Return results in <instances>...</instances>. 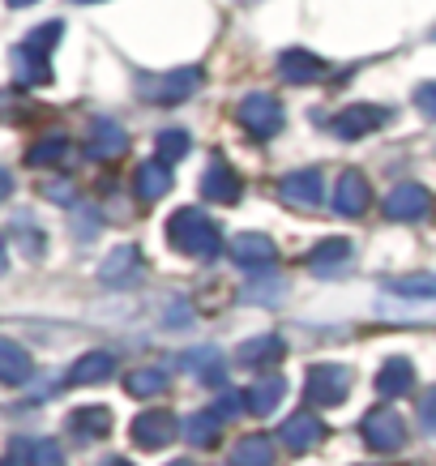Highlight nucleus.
<instances>
[{
	"instance_id": "nucleus-39",
	"label": "nucleus",
	"mask_w": 436,
	"mask_h": 466,
	"mask_svg": "<svg viewBox=\"0 0 436 466\" xmlns=\"http://www.w3.org/2000/svg\"><path fill=\"white\" fill-rule=\"evenodd\" d=\"M9 193H14V176H9V171H0V201L9 198Z\"/></svg>"
},
{
	"instance_id": "nucleus-38",
	"label": "nucleus",
	"mask_w": 436,
	"mask_h": 466,
	"mask_svg": "<svg viewBox=\"0 0 436 466\" xmlns=\"http://www.w3.org/2000/svg\"><path fill=\"white\" fill-rule=\"evenodd\" d=\"M244 296H248V299H279V296H282V283H269V287H248Z\"/></svg>"
},
{
	"instance_id": "nucleus-10",
	"label": "nucleus",
	"mask_w": 436,
	"mask_h": 466,
	"mask_svg": "<svg viewBox=\"0 0 436 466\" xmlns=\"http://www.w3.org/2000/svg\"><path fill=\"white\" fill-rule=\"evenodd\" d=\"M239 193H244L239 176L227 167L223 158H214L210 167H206V176H201V198L214 201V206H236Z\"/></svg>"
},
{
	"instance_id": "nucleus-31",
	"label": "nucleus",
	"mask_w": 436,
	"mask_h": 466,
	"mask_svg": "<svg viewBox=\"0 0 436 466\" xmlns=\"http://www.w3.org/2000/svg\"><path fill=\"white\" fill-rule=\"evenodd\" d=\"M385 291L394 296H411V299H436V274H411V279H390Z\"/></svg>"
},
{
	"instance_id": "nucleus-36",
	"label": "nucleus",
	"mask_w": 436,
	"mask_h": 466,
	"mask_svg": "<svg viewBox=\"0 0 436 466\" xmlns=\"http://www.w3.org/2000/svg\"><path fill=\"white\" fill-rule=\"evenodd\" d=\"M415 107H420L428 120H436V82H428V86L415 90Z\"/></svg>"
},
{
	"instance_id": "nucleus-41",
	"label": "nucleus",
	"mask_w": 436,
	"mask_h": 466,
	"mask_svg": "<svg viewBox=\"0 0 436 466\" xmlns=\"http://www.w3.org/2000/svg\"><path fill=\"white\" fill-rule=\"evenodd\" d=\"M9 5H14V9H22V5H35V0H9Z\"/></svg>"
},
{
	"instance_id": "nucleus-1",
	"label": "nucleus",
	"mask_w": 436,
	"mask_h": 466,
	"mask_svg": "<svg viewBox=\"0 0 436 466\" xmlns=\"http://www.w3.org/2000/svg\"><path fill=\"white\" fill-rule=\"evenodd\" d=\"M163 231H167L171 248H176V253H184V257H193V261H214V257H218V248H223L218 227H214L201 210H193V206H184V210L171 214Z\"/></svg>"
},
{
	"instance_id": "nucleus-2",
	"label": "nucleus",
	"mask_w": 436,
	"mask_h": 466,
	"mask_svg": "<svg viewBox=\"0 0 436 466\" xmlns=\"http://www.w3.org/2000/svg\"><path fill=\"white\" fill-rule=\"evenodd\" d=\"M236 120H239V128H244L248 137L269 142V137L282 128V103L274 99V95H266V90H253V95H244V99H239Z\"/></svg>"
},
{
	"instance_id": "nucleus-29",
	"label": "nucleus",
	"mask_w": 436,
	"mask_h": 466,
	"mask_svg": "<svg viewBox=\"0 0 436 466\" xmlns=\"http://www.w3.org/2000/svg\"><path fill=\"white\" fill-rule=\"evenodd\" d=\"M125 390L133 398H158L167 390V372H158V368H137V372H128Z\"/></svg>"
},
{
	"instance_id": "nucleus-21",
	"label": "nucleus",
	"mask_w": 436,
	"mask_h": 466,
	"mask_svg": "<svg viewBox=\"0 0 436 466\" xmlns=\"http://www.w3.org/2000/svg\"><path fill=\"white\" fill-rule=\"evenodd\" d=\"M30 372H35V364H30L26 347L0 339V385H26Z\"/></svg>"
},
{
	"instance_id": "nucleus-12",
	"label": "nucleus",
	"mask_w": 436,
	"mask_h": 466,
	"mask_svg": "<svg viewBox=\"0 0 436 466\" xmlns=\"http://www.w3.org/2000/svg\"><path fill=\"white\" fill-rule=\"evenodd\" d=\"M279 77L291 86H312L325 77V60L312 56V52H304V47H287L279 56Z\"/></svg>"
},
{
	"instance_id": "nucleus-3",
	"label": "nucleus",
	"mask_w": 436,
	"mask_h": 466,
	"mask_svg": "<svg viewBox=\"0 0 436 466\" xmlns=\"http://www.w3.org/2000/svg\"><path fill=\"white\" fill-rule=\"evenodd\" d=\"M351 394V372L338 364H317L309 368V377H304V398H309L312 407H338V402H347Z\"/></svg>"
},
{
	"instance_id": "nucleus-23",
	"label": "nucleus",
	"mask_w": 436,
	"mask_h": 466,
	"mask_svg": "<svg viewBox=\"0 0 436 466\" xmlns=\"http://www.w3.org/2000/svg\"><path fill=\"white\" fill-rule=\"evenodd\" d=\"M133 188H137V198L141 201H158V198H167V188H171V167L167 163H141L137 171H133Z\"/></svg>"
},
{
	"instance_id": "nucleus-43",
	"label": "nucleus",
	"mask_w": 436,
	"mask_h": 466,
	"mask_svg": "<svg viewBox=\"0 0 436 466\" xmlns=\"http://www.w3.org/2000/svg\"><path fill=\"white\" fill-rule=\"evenodd\" d=\"M73 5H99V0H73Z\"/></svg>"
},
{
	"instance_id": "nucleus-37",
	"label": "nucleus",
	"mask_w": 436,
	"mask_h": 466,
	"mask_svg": "<svg viewBox=\"0 0 436 466\" xmlns=\"http://www.w3.org/2000/svg\"><path fill=\"white\" fill-rule=\"evenodd\" d=\"M420 415H423V428L436 437V390L428 398H423V407H420Z\"/></svg>"
},
{
	"instance_id": "nucleus-33",
	"label": "nucleus",
	"mask_w": 436,
	"mask_h": 466,
	"mask_svg": "<svg viewBox=\"0 0 436 466\" xmlns=\"http://www.w3.org/2000/svg\"><path fill=\"white\" fill-rule=\"evenodd\" d=\"M188 368H198L201 381H210V385L223 381V355L214 351V347H206V351H193V355H188Z\"/></svg>"
},
{
	"instance_id": "nucleus-4",
	"label": "nucleus",
	"mask_w": 436,
	"mask_h": 466,
	"mask_svg": "<svg viewBox=\"0 0 436 466\" xmlns=\"http://www.w3.org/2000/svg\"><path fill=\"white\" fill-rule=\"evenodd\" d=\"M360 432H364V441L377 453H398L402 445H407V424H402V415L390 410V407L368 410L364 424H360Z\"/></svg>"
},
{
	"instance_id": "nucleus-42",
	"label": "nucleus",
	"mask_w": 436,
	"mask_h": 466,
	"mask_svg": "<svg viewBox=\"0 0 436 466\" xmlns=\"http://www.w3.org/2000/svg\"><path fill=\"white\" fill-rule=\"evenodd\" d=\"M0 269H5V240H0Z\"/></svg>"
},
{
	"instance_id": "nucleus-15",
	"label": "nucleus",
	"mask_w": 436,
	"mask_h": 466,
	"mask_svg": "<svg viewBox=\"0 0 436 466\" xmlns=\"http://www.w3.org/2000/svg\"><path fill=\"white\" fill-rule=\"evenodd\" d=\"M231 257H236V266H244V269H261L279 257V248H274V240L261 236V231H239L236 240H231Z\"/></svg>"
},
{
	"instance_id": "nucleus-32",
	"label": "nucleus",
	"mask_w": 436,
	"mask_h": 466,
	"mask_svg": "<svg viewBox=\"0 0 436 466\" xmlns=\"http://www.w3.org/2000/svg\"><path fill=\"white\" fill-rule=\"evenodd\" d=\"M155 150H158V163H180L184 155H188V133H180V128H163L155 137Z\"/></svg>"
},
{
	"instance_id": "nucleus-35",
	"label": "nucleus",
	"mask_w": 436,
	"mask_h": 466,
	"mask_svg": "<svg viewBox=\"0 0 436 466\" xmlns=\"http://www.w3.org/2000/svg\"><path fill=\"white\" fill-rule=\"evenodd\" d=\"M239 410H248L244 394H223L218 398V407H214V415H218V420H231V415H239Z\"/></svg>"
},
{
	"instance_id": "nucleus-13",
	"label": "nucleus",
	"mask_w": 436,
	"mask_h": 466,
	"mask_svg": "<svg viewBox=\"0 0 436 466\" xmlns=\"http://www.w3.org/2000/svg\"><path fill=\"white\" fill-rule=\"evenodd\" d=\"M282 201L291 206V210H312L317 201H321V171H291V176H282L279 184Z\"/></svg>"
},
{
	"instance_id": "nucleus-22",
	"label": "nucleus",
	"mask_w": 436,
	"mask_h": 466,
	"mask_svg": "<svg viewBox=\"0 0 436 466\" xmlns=\"http://www.w3.org/2000/svg\"><path fill=\"white\" fill-rule=\"evenodd\" d=\"M282 355H287V347H282L279 334H261V339H248L244 347L236 351V360L244 368H269V364H279Z\"/></svg>"
},
{
	"instance_id": "nucleus-26",
	"label": "nucleus",
	"mask_w": 436,
	"mask_h": 466,
	"mask_svg": "<svg viewBox=\"0 0 436 466\" xmlns=\"http://www.w3.org/2000/svg\"><path fill=\"white\" fill-rule=\"evenodd\" d=\"M73 432L82 441H99L112 432V410L107 407H82L73 410Z\"/></svg>"
},
{
	"instance_id": "nucleus-14",
	"label": "nucleus",
	"mask_w": 436,
	"mask_h": 466,
	"mask_svg": "<svg viewBox=\"0 0 436 466\" xmlns=\"http://www.w3.org/2000/svg\"><path fill=\"white\" fill-rule=\"evenodd\" d=\"M351 253H355L351 240H347V236H334V240H321V244H317V248L304 257V266H309L317 279H334L338 269L351 261Z\"/></svg>"
},
{
	"instance_id": "nucleus-28",
	"label": "nucleus",
	"mask_w": 436,
	"mask_h": 466,
	"mask_svg": "<svg viewBox=\"0 0 436 466\" xmlns=\"http://www.w3.org/2000/svg\"><path fill=\"white\" fill-rule=\"evenodd\" d=\"M218 424H223V420H218L214 410H198V415H188V424H184V441L206 450V445L218 441Z\"/></svg>"
},
{
	"instance_id": "nucleus-44",
	"label": "nucleus",
	"mask_w": 436,
	"mask_h": 466,
	"mask_svg": "<svg viewBox=\"0 0 436 466\" xmlns=\"http://www.w3.org/2000/svg\"><path fill=\"white\" fill-rule=\"evenodd\" d=\"M171 466H193V462H171Z\"/></svg>"
},
{
	"instance_id": "nucleus-30",
	"label": "nucleus",
	"mask_w": 436,
	"mask_h": 466,
	"mask_svg": "<svg viewBox=\"0 0 436 466\" xmlns=\"http://www.w3.org/2000/svg\"><path fill=\"white\" fill-rule=\"evenodd\" d=\"M65 158H69V142H65V137H43V142H35L26 150L30 167H56Z\"/></svg>"
},
{
	"instance_id": "nucleus-11",
	"label": "nucleus",
	"mask_w": 436,
	"mask_h": 466,
	"mask_svg": "<svg viewBox=\"0 0 436 466\" xmlns=\"http://www.w3.org/2000/svg\"><path fill=\"white\" fill-rule=\"evenodd\" d=\"M372 206V188L360 171H342L334 184V210L347 214V218H360V214Z\"/></svg>"
},
{
	"instance_id": "nucleus-17",
	"label": "nucleus",
	"mask_w": 436,
	"mask_h": 466,
	"mask_svg": "<svg viewBox=\"0 0 436 466\" xmlns=\"http://www.w3.org/2000/svg\"><path fill=\"white\" fill-rule=\"evenodd\" d=\"M128 150V137L125 128L116 125V120H95V128H90V142H86V155L90 158H120Z\"/></svg>"
},
{
	"instance_id": "nucleus-27",
	"label": "nucleus",
	"mask_w": 436,
	"mask_h": 466,
	"mask_svg": "<svg viewBox=\"0 0 436 466\" xmlns=\"http://www.w3.org/2000/svg\"><path fill=\"white\" fill-rule=\"evenodd\" d=\"M231 466H274V441L269 437H244L231 450Z\"/></svg>"
},
{
	"instance_id": "nucleus-9",
	"label": "nucleus",
	"mask_w": 436,
	"mask_h": 466,
	"mask_svg": "<svg viewBox=\"0 0 436 466\" xmlns=\"http://www.w3.org/2000/svg\"><path fill=\"white\" fill-rule=\"evenodd\" d=\"M279 441L291 453H309V450H317V445L325 441V424L312 415V410H299V415H291V420L279 428Z\"/></svg>"
},
{
	"instance_id": "nucleus-34",
	"label": "nucleus",
	"mask_w": 436,
	"mask_h": 466,
	"mask_svg": "<svg viewBox=\"0 0 436 466\" xmlns=\"http://www.w3.org/2000/svg\"><path fill=\"white\" fill-rule=\"evenodd\" d=\"M60 35H65V22H47V26L30 30V35H26V47H35V52H43V56H52V47H56Z\"/></svg>"
},
{
	"instance_id": "nucleus-24",
	"label": "nucleus",
	"mask_w": 436,
	"mask_h": 466,
	"mask_svg": "<svg viewBox=\"0 0 436 466\" xmlns=\"http://www.w3.org/2000/svg\"><path fill=\"white\" fill-rule=\"evenodd\" d=\"M415 385V368L402 360V355H394V360H385L380 364V372H377V390L385 398H402Z\"/></svg>"
},
{
	"instance_id": "nucleus-25",
	"label": "nucleus",
	"mask_w": 436,
	"mask_h": 466,
	"mask_svg": "<svg viewBox=\"0 0 436 466\" xmlns=\"http://www.w3.org/2000/svg\"><path fill=\"white\" fill-rule=\"evenodd\" d=\"M282 394H287V381H282V377H261V381H253V390L244 394L248 415H269V410L282 402Z\"/></svg>"
},
{
	"instance_id": "nucleus-5",
	"label": "nucleus",
	"mask_w": 436,
	"mask_h": 466,
	"mask_svg": "<svg viewBox=\"0 0 436 466\" xmlns=\"http://www.w3.org/2000/svg\"><path fill=\"white\" fill-rule=\"evenodd\" d=\"M428 210H432V193L415 180L390 188V198H385V218L390 223H420V218H428Z\"/></svg>"
},
{
	"instance_id": "nucleus-18",
	"label": "nucleus",
	"mask_w": 436,
	"mask_h": 466,
	"mask_svg": "<svg viewBox=\"0 0 436 466\" xmlns=\"http://www.w3.org/2000/svg\"><path fill=\"white\" fill-rule=\"evenodd\" d=\"M56 445L52 441H26L17 437L9 441V453L0 458V466H56Z\"/></svg>"
},
{
	"instance_id": "nucleus-20",
	"label": "nucleus",
	"mask_w": 436,
	"mask_h": 466,
	"mask_svg": "<svg viewBox=\"0 0 436 466\" xmlns=\"http://www.w3.org/2000/svg\"><path fill=\"white\" fill-rule=\"evenodd\" d=\"M116 372V355L112 351H86L77 364L69 368V385H99Z\"/></svg>"
},
{
	"instance_id": "nucleus-8",
	"label": "nucleus",
	"mask_w": 436,
	"mask_h": 466,
	"mask_svg": "<svg viewBox=\"0 0 436 466\" xmlns=\"http://www.w3.org/2000/svg\"><path fill=\"white\" fill-rule=\"evenodd\" d=\"M385 120H390V112H385V107H372V103H351V107H342V112L334 116V133L342 137V142H355V137H364V133L380 128Z\"/></svg>"
},
{
	"instance_id": "nucleus-40",
	"label": "nucleus",
	"mask_w": 436,
	"mask_h": 466,
	"mask_svg": "<svg viewBox=\"0 0 436 466\" xmlns=\"http://www.w3.org/2000/svg\"><path fill=\"white\" fill-rule=\"evenodd\" d=\"M103 466H133V462H125V458H107Z\"/></svg>"
},
{
	"instance_id": "nucleus-19",
	"label": "nucleus",
	"mask_w": 436,
	"mask_h": 466,
	"mask_svg": "<svg viewBox=\"0 0 436 466\" xmlns=\"http://www.w3.org/2000/svg\"><path fill=\"white\" fill-rule=\"evenodd\" d=\"M9 60H14V77L22 86H47L52 82V60L43 56V52H35V47H26V43H17Z\"/></svg>"
},
{
	"instance_id": "nucleus-7",
	"label": "nucleus",
	"mask_w": 436,
	"mask_h": 466,
	"mask_svg": "<svg viewBox=\"0 0 436 466\" xmlns=\"http://www.w3.org/2000/svg\"><path fill=\"white\" fill-rule=\"evenodd\" d=\"M141 279V248L137 244H116L112 253L103 257L99 283L103 287H133Z\"/></svg>"
},
{
	"instance_id": "nucleus-16",
	"label": "nucleus",
	"mask_w": 436,
	"mask_h": 466,
	"mask_svg": "<svg viewBox=\"0 0 436 466\" xmlns=\"http://www.w3.org/2000/svg\"><path fill=\"white\" fill-rule=\"evenodd\" d=\"M198 86H201V69H176V73H167V77H158V82H141V90L155 95L158 103H180V99H188Z\"/></svg>"
},
{
	"instance_id": "nucleus-6",
	"label": "nucleus",
	"mask_w": 436,
	"mask_h": 466,
	"mask_svg": "<svg viewBox=\"0 0 436 466\" xmlns=\"http://www.w3.org/2000/svg\"><path fill=\"white\" fill-rule=\"evenodd\" d=\"M128 437H133L137 450H167L171 441L180 437V424H176V415H171V410H146V415L133 420Z\"/></svg>"
}]
</instances>
